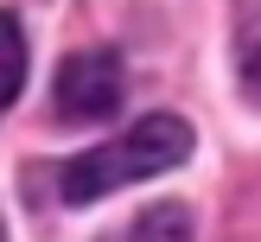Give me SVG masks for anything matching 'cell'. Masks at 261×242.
Wrapping results in <instances>:
<instances>
[{
  "mask_svg": "<svg viewBox=\"0 0 261 242\" xmlns=\"http://www.w3.org/2000/svg\"><path fill=\"white\" fill-rule=\"evenodd\" d=\"M236 83H242V96L261 109V7H249L242 25H236Z\"/></svg>",
  "mask_w": 261,
  "mask_h": 242,
  "instance_id": "3",
  "label": "cell"
},
{
  "mask_svg": "<svg viewBox=\"0 0 261 242\" xmlns=\"http://www.w3.org/2000/svg\"><path fill=\"white\" fill-rule=\"evenodd\" d=\"M0 242H7V229H0Z\"/></svg>",
  "mask_w": 261,
  "mask_h": 242,
  "instance_id": "6",
  "label": "cell"
},
{
  "mask_svg": "<svg viewBox=\"0 0 261 242\" xmlns=\"http://www.w3.org/2000/svg\"><path fill=\"white\" fill-rule=\"evenodd\" d=\"M25 89V32L13 13H0V109Z\"/></svg>",
  "mask_w": 261,
  "mask_h": 242,
  "instance_id": "4",
  "label": "cell"
},
{
  "mask_svg": "<svg viewBox=\"0 0 261 242\" xmlns=\"http://www.w3.org/2000/svg\"><path fill=\"white\" fill-rule=\"evenodd\" d=\"M185 153H191L185 115H140L127 134L102 140V147H89L83 159L64 166V198L70 204L109 198V191L134 185V178H160V172H172V166H185Z\"/></svg>",
  "mask_w": 261,
  "mask_h": 242,
  "instance_id": "1",
  "label": "cell"
},
{
  "mask_svg": "<svg viewBox=\"0 0 261 242\" xmlns=\"http://www.w3.org/2000/svg\"><path fill=\"white\" fill-rule=\"evenodd\" d=\"M121 89H127L121 58L96 45V51H70V58L58 64L51 102H58V115H64V121H102V115H115V109H121Z\"/></svg>",
  "mask_w": 261,
  "mask_h": 242,
  "instance_id": "2",
  "label": "cell"
},
{
  "mask_svg": "<svg viewBox=\"0 0 261 242\" xmlns=\"http://www.w3.org/2000/svg\"><path fill=\"white\" fill-rule=\"evenodd\" d=\"M127 242H191V217L178 204H153V210L134 217V236Z\"/></svg>",
  "mask_w": 261,
  "mask_h": 242,
  "instance_id": "5",
  "label": "cell"
}]
</instances>
